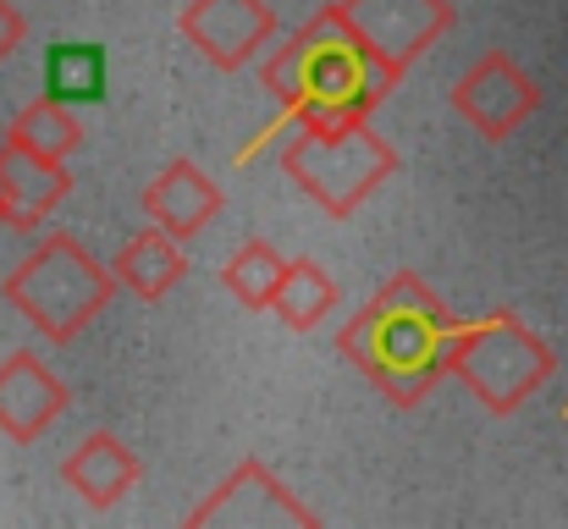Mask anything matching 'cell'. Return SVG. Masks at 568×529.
Segmentation results:
<instances>
[{"label":"cell","mask_w":568,"mask_h":529,"mask_svg":"<svg viewBox=\"0 0 568 529\" xmlns=\"http://www.w3.org/2000/svg\"><path fill=\"white\" fill-rule=\"evenodd\" d=\"M260 78L304 128H337L371 122V111L397 89L403 72L348 22L343 6H321V17H310L282 50H271Z\"/></svg>","instance_id":"6da1fadb"},{"label":"cell","mask_w":568,"mask_h":529,"mask_svg":"<svg viewBox=\"0 0 568 529\" xmlns=\"http://www.w3.org/2000/svg\"><path fill=\"white\" fill-rule=\"evenodd\" d=\"M447 326H453L447 304L414 271H397L376 298L343 326L337 348H343V358L376 386L386 403L414 408L447 375V364H442Z\"/></svg>","instance_id":"7a4b0ae2"},{"label":"cell","mask_w":568,"mask_h":529,"mask_svg":"<svg viewBox=\"0 0 568 529\" xmlns=\"http://www.w3.org/2000/svg\"><path fill=\"white\" fill-rule=\"evenodd\" d=\"M116 287H122L116 271L100 265L72 232H50L11 265V276L0 282V298L44 343H72L89 321H100Z\"/></svg>","instance_id":"3957f363"},{"label":"cell","mask_w":568,"mask_h":529,"mask_svg":"<svg viewBox=\"0 0 568 529\" xmlns=\"http://www.w3.org/2000/svg\"><path fill=\"white\" fill-rule=\"evenodd\" d=\"M442 364L458 375L486 414H519L558 369V353L547 348L519 315L497 309L480 321H453L442 337Z\"/></svg>","instance_id":"277c9868"},{"label":"cell","mask_w":568,"mask_h":529,"mask_svg":"<svg viewBox=\"0 0 568 529\" xmlns=\"http://www.w3.org/2000/svg\"><path fill=\"white\" fill-rule=\"evenodd\" d=\"M282 172L293 176L326 215H354L386 176L397 172V150L371 122H337V128H304L282 150Z\"/></svg>","instance_id":"5b68a950"},{"label":"cell","mask_w":568,"mask_h":529,"mask_svg":"<svg viewBox=\"0 0 568 529\" xmlns=\"http://www.w3.org/2000/svg\"><path fill=\"white\" fill-rule=\"evenodd\" d=\"M193 529H276V525H293V529H315L321 513L298 502V491L287 480H276L260 458H243L199 508L189 513Z\"/></svg>","instance_id":"8992f818"},{"label":"cell","mask_w":568,"mask_h":529,"mask_svg":"<svg viewBox=\"0 0 568 529\" xmlns=\"http://www.w3.org/2000/svg\"><path fill=\"white\" fill-rule=\"evenodd\" d=\"M541 105V89L536 78L508 55V50H486L458 83H453V111L491 144L514 139Z\"/></svg>","instance_id":"52a82bcc"},{"label":"cell","mask_w":568,"mask_h":529,"mask_svg":"<svg viewBox=\"0 0 568 529\" xmlns=\"http://www.w3.org/2000/svg\"><path fill=\"white\" fill-rule=\"evenodd\" d=\"M178 28H183V39L193 50L210 67H221V72L248 67L276 39V17H271L265 0H189Z\"/></svg>","instance_id":"ba28073f"},{"label":"cell","mask_w":568,"mask_h":529,"mask_svg":"<svg viewBox=\"0 0 568 529\" xmlns=\"http://www.w3.org/2000/svg\"><path fill=\"white\" fill-rule=\"evenodd\" d=\"M337 6L348 11V22L376 44L397 72L408 61H419L453 28V6L447 0H337Z\"/></svg>","instance_id":"9c48e42d"},{"label":"cell","mask_w":568,"mask_h":529,"mask_svg":"<svg viewBox=\"0 0 568 529\" xmlns=\"http://www.w3.org/2000/svg\"><path fill=\"white\" fill-rule=\"evenodd\" d=\"M72 193L67 161H50L17 139H0V226L33 232L50 221V210Z\"/></svg>","instance_id":"30bf717a"},{"label":"cell","mask_w":568,"mask_h":529,"mask_svg":"<svg viewBox=\"0 0 568 529\" xmlns=\"http://www.w3.org/2000/svg\"><path fill=\"white\" fill-rule=\"evenodd\" d=\"M67 403H72L67 380H55L33 353L0 358V436L11 447H33L67 414Z\"/></svg>","instance_id":"8fae6325"},{"label":"cell","mask_w":568,"mask_h":529,"mask_svg":"<svg viewBox=\"0 0 568 529\" xmlns=\"http://www.w3.org/2000/svg\"><path fill=\"white\" fill-rule=\"evenodd\" d=\"M61 480H67V491H78V502H89V508H116L139 480H144V464L133 458V447L122 441V436H111V430H94V436H83L67 458H61Z\"/></svg>","instance_id":"7c38bea8"},{"label":"cell","mask_w":568,"mask_h":529,"mask_svg":"<svg viewBox=\"0 0 568 529\" xmlns=\"http://www.w3.org/2000/svg\"><path fill=\"white\" fill-rule=\"evenodd\" d=\"M144 215L155 221V226H166L172 237H199L215 215H221V187L210 182L204 166H193V161H172V166H161L155 182H144Z\"/></svg>","instance_id":"4fadbf2b"},{"label":"cell","mask_w":568,"mask_h":529,"mask_svg":"<svg viewBox=\"0 0 568 529\" xmlns=\"http://www.w3.org/2000/svg\"><path fill=\"white\" fill-rule=\"evenodd\" d=\"M111 271H116V282L133 298L155 304V298H166L189 276V254H183V237H172L166 226H144L139 237L122 243V254L111 260Z\"/></svg>","instance_id":"5bb4252c"},{"label":"cell","mask_w":568,"mask_h":529,"mask_svg":"<svg viewBox=\"0 0 568 529\" xmlns=\"http://www.w3.org/2000/svg\"><path fill=\"white\" fill-rule=\"evenodd\" d=\"M287 265H293V260H287V254H276L265 237H248V243L221 265V287H226L243 309H254V315H260V309H271V304H276Z\"/></svg>","instance_id":"9a60e30c"},{"label":"cell","mask_w":568,"mask_h":529,"mask_svg":"<svg viewBox=\"0 0 568 529\" xmlns=\"http://www.w3.org/2000/svg\"><path fill=\"white\" fill-rule=\"evenodd\" d=\"M276 321L287 332H315L332 309H337V282L321 260H293L287 276H282V293H276Z\"/></svg>","instance_id":"2e32d148"},{"label":"cell","mask_w":568,"mask_h":529,"mask_svg":"<svg viewBox=\"0 0 568 529\" xmlns=\"http://www.w3.org/2000/svg\"><path fill=\"white\" fill-rule=\"evenodd\" d=\"M6 139H17V144H28V150H39V155H50V161H67V155L83 150V122L72 116L67 100L44 94V100H33V105H22V111L11 116Z\"/></svg>","instance_id":"e0dca14e"},{"label":"cell","mask_w":568,"mask_h":529,"mask_svg":"<svg viewBox=\"0 0 568 529\" xmlns=\"http://www.w3.org/2000/svg\"><path fill=\"white\" fill-rule=\"evenodd\" d=\"M105 89V55L94 44H61L50 55V94L55 100H100Z\"/></svg>","instance_id":"ac0fdd59"},{"label":"cell","mask_w":568,"mask_h":529,"mask_svg":"<svg viewBox=\"0 0 568 529\" xmlns=\"http://www.w3.org/2000/svg\"><path fill=\"white\" fill-rule=\"evenodd\" d=\"M22 39H28V17H22L11 0H0V67L22 50Z\"/></svg>","instance_id":"d6986e66"}]
</instances>
